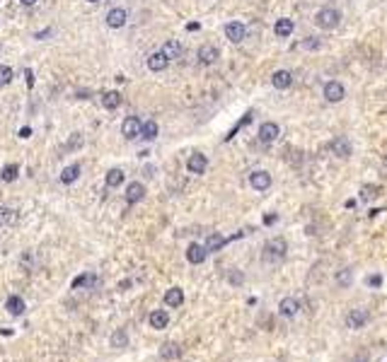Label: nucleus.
Returning a JSON list of instances; mask_svg holds the SVG:
<instances>
[{
    "instance_id": "1",
    "label": "nucleus",
    "mask_w": 387,
    "mask_h": 362,
    "mask_svg": "<svg viewBox=\"0 0 387 362\" xmlns=\"http://www.w3.org/2000/svg\"><path fill=\"white\" fill-rule=\"evenodd\" d=\"M286 253H288V242L281 239V237H273V239H268L267 244H264V249H262V261L276 266V263H281L286 258Z\"/></svg>"
},
{
    "instance_id": "2",
    "label": "nucleus",
    "mask_w": 387,
    "mask_h": 362,
    "mask_svg": "<svg viewBox=\"0 0 387 362\" xmlns=\"http://www.w3.org/2000/svg\"><path fill=\"white\" fill-rule=\"evenodd\" d=\"M341 22V12L336 7H322L315 15V25L320 29H336Z\"/></svg>"
},
{
    "instance_id": "3",
    "label": "nucleus",
    "mask_w": 387,
    "mask_h": 362,
    "mask_svg": "<svg viewBox=\"0 0 387 362\" xmlns=\"http://www.w3.org/2000/svg\"><path fill=\"white\" fill-rule=\"evenodd\" d=\"M249 184H252L254 191L264 194V191L271 189V174H268L267 169H254V171L249 174Z\"/></svg>"
},
{
    "instance_id": "4",
    "label": "nucleus",
    "mask_w": 387,
    "mask_h": 362,
    "mask_svg": "<svg viewBox=\"0 0 387 362\" xmlns=\"http://www.w3.org/2000/svg\"><path fill=\"white\" fill-rule=\"evenodd\" d=\"M368 321H370V314H368V309H351V311L346 314V326H349L351 331L363 329Z\"/></svg>"
},
{
    "instance_id": "5",
    "label": "nucleus",
    "mask_w": 387,
    "mask_h": 362,
    "mask_svg": "<svg viewBox=\"0 0 387 362\" xmlns=\"http://www.w3.org/2000/svg\"><path fill=\"white\" fill-rule=\"evenodd\" d=\"M141 118H136V116H126L123 118V123H121V136L126 140H133L141 136Z\"/></svg>"
},
{
    "instance_id": "6",
    "label": "nucleus",
    "mask_w": 387,
    "mask_h": 362,
    "mask_svg": "<svg viewBox=\"0 0 387 362\" xmlns=\"http://www.w3.org/2000/svg\"><path fill=\"white\" fill-rule=\"evenodd\" d=\"M278 314H281L283 319H296L300 314V302L296 297H283V300L278 302Z\"/></svg>"
},
{
    "instance_id": "7",
    "label": "nucleus",
    "mask_w": 387,
    "mask_h": 362,
    "mask_svg": "<svg viewBox=\"0 0 387 362\" xmlns=\"http://www.w3.org/2000/svg\"><path fill=\"white\" fill-rule=\"evenodd\" d=\"M344 94H346V89H344V84L336 83V80H329L325 84V99H327L329 104H336V102H341L344 99Z\"/></svg>"
},
{
    "instance_id": "8",
    "label": "nucleus",
    "mask_w": 387,
    "mask_h": 362,
    "mask_svg": "<svg viewBox=\"0 0 387 362\" xmlns=\"http://www.w3.org/2000/svg\"><path fill=\"white\" fill-rule=\"evenodd\" d=\"M107 27H112V29H121L123 25H126V20H128V12L123 10V7H114V10H109L107 12Z\"/></svg>"
},
{
    "instance_id": "9",
    "label": "nucleus",
    "mask_w": 387,
    "mask_h": 362,
    "mask_svg": "<svg viewBox=\"0 0 387 362\" xmlns=\"http://www.w3.org/2000/svg\"><path fill=\"white\" fill-rule=\"evenodd\" d=\"M97 285H99V278L94 273H83V276L73 278V282H70L73 290H94Z\"/></svg>"
},
{
    "instance_id": "10",
    "label": "nucleus",
    "mask_w": 387,
    "mask_h": 362,
    "mask_svg": "<svg viewBox=\"0 0 387 362\" xmlns=\"http://www.w3.org/2000/svg\"><path fill=\"white\" fill-rule=\"evenodd\" d=\"M206 256H208V251H206V247L204 244H189L186 247V261L189 263H194V266H199V263H204L206 261Z\"/></svg>"
},
{
    "instance_id": "11",
    "label": "nucleus",
    "mask_w": 387,
    "mask_h": 362,
    "mask_svg": "<svg viewBox=\"0 0 387 362\" xmlns=\"http://www.w3.org/2000/svg\"><path fill=\"white\" fill-rule=\"evenodd\" d=\"M278 136H281V131H278V126H276L273 121H267V123L259 126V140H262L264 145H271Z\"/></svg>"
},
{
    "instance_id": "12",
    "label": "nucleus",
    "mask_w": 387,
    "mask_h": 362,
    "mask_svg": "<svg viewBox=\"0 0 387 362\" xmlns=\"http://www.w3.org/2000/svg\"><path fill=\"white\" fill-rule=\"evenodd\" d=\"M148 324H150V329L162 331V329H167V324H170V314H167L165 309H155V311H150Z\"/></svg>"
},
{
    "instance_id": "13",
    "label": "nucleus",
    "mask_w": 387,
    "mask_h": 362,
    "mask_svg": "<svg viewBox=\"0 0 387 362\" xmlns=\"http://www.w3.org/2000/svg\"><path fill=\"white\" fill-rule=\"evenodd\" d=\"M143 198H146V186H143L141 181L128 184V189H126V203H128V205H136V203H141Z\"/></svg>"
},
{
    "instance_id": "14",
    "label": "nucleus",
    "mask_w": 387,
    "mask_h": 362,
    "mask_svg": "<svg viewBox=\"0 0 387 362\" xmlns=\"http://www.w3.org/2000/svg\"><path fill=\"white\" fill-rule=\"evenodd\" d=\"M225 36H228L233 44H239V41H244L247 29H244L242 22H228V25H225Z\"/></svg>"
},
{
    "instance_id": "15",
    "label": "nucleus",
    "mask_w": 387,
    "mask_h": 362,
    "mask_svg": "<svg viewBox=\"0 0 387 362\" xmlns=\"http://www.w3.org/2000/svg\"><path fill=\"white\" fill-rule=\"evenodd\" d=\"M208 167V160H206V155H201V152H194L189 160H186V169L191 171V174H204Z\"/></svg>"
},
{
    "instance_id": "16",
    "label": "nucleus",
    "mask_w": 387,
    "mask_h": 362,
    "mask_svg": "<svg viewBox=\"0 0 387 362\" xmlns=\"http://www.w3.org/2000/svg\"><path fill=\"white\" fill-rule=\"evenodd\" d=\"M218 58H220V51H218L213 44H204V46L199 49V63H204V65H213Z\"/></svg>"
},
{
    "instance_id": "17",
    "label": "nucleus",
    "mask_w": 387,
    "mask_h": 362,
    "mask_svg": "<svg viewBox=\"0 0 387 362\" xmlns=\"http://www.w3.org/2000/svg\"><path fill=\"white\" fill-rule=\"evenodd\" d=\"M271 84H273L276 89H288V87L293 84V73H291V70H276V73L271 75Z\"/></svg>"
},
{
    "instance_id": "18",
    "label": "nucleus",
    "mask_w": 387,
    "mask_h": 362,
    "mask_svg": "<svg viewBox=\"0 0 387 362\" xmlns=\"http://www.w3.org/2000/svg\"><path fill=\"white\" fill-rule=\"evenodd\" d=\"M167 65H170V58L165 56L162 51H155V54H150L148 56V68L152 70V73H162Z\"/></svg>"
},
{
    "instance_id": "19",
    "label": "nucleus",
    "mask_w": 387,
    "mask_h": 362,
    "mask_svg": "<svg viewBox=\"0 0 387 362\" xmlns=\"http://www.w3.org/2000/svg\"><path fill=\"white\" fill-rule=\"evenodd\" d=\"M331 152L336 155V157H351V142H349V138H336V140H331Z\"/></svg>"
},
{
    "instance_id": "20",
    "label": "nucleus",
    "mask_w": 387,
    "mask_h": 362,
    "mask_svg": "<svg viewBox=\"0 0 387 362\" xmlns=\"http://www.w3.org/2000/svg\"><path fill=\"white\" fill-rule=\"evenodd\" d=\"M5 309L12 314V316H20V314H25V300L20 297V295H10L7 300H5Z\"/></svg>"
},
{
    "instance_id": "21",
    "label": "nucleus",
    "mask_w": 387,
    "mask_h": 362,
    "mask_svg": "<svg viewBox=\"0 0 387 362\" xmlns=\"http://www.w3.org/2000/svg\"><path fill=\"white\" fill-rule=\"evenodd\" d=\"M228 244V237H223V234H218V232H213V234H208V239H206V251L208 253H215V251H220L223 247Z\"/></svg>"
},
{
    "instance_id": "22",
    "label": "nucleus",
    "mask_w": 387,
    "mask_h": 362,
    "mask_svg": "<svg viewBox=\"0 0 387 362\" xmlns=\"http://www.w3.org/2000/svg\"><path fill=\"white\" fill-rule=\"evenodd\" d=\"M165 305L167 306H181L184 305V290L181 287H170L167 292H165Z\"/></svg>"
},
{
    "instance_id": "23",
    "label": "nucleus",
    "mask_w": 387,
    "mask_h": 362,
    "mask_svg": "<svg viewBox=\"0 0 387 362\" xmlns=\"http://www.w3.org/2000/svg\"><path fill=\"white\" fill-rule=\"evenodd\" d=\"M293 29H296V25H293V20H278L276 25H273V34L278 36V39H288L291 34H293Z\"/></svg>"
},
{
    "instance_id": "24",
    "label": "nucleus",
    "mask_w": 387,
    "mask_h": 362,
    "mask_svg": "<svg viewBox=\"0 0 387 362\" xmlns=\"http://www.w3.org/2000/svg\"><path fill=\"white\" fill-rule=\"evenodd\" d=\"M119 104H121V94L117 92V89H109V92H104V94H102V107H104V109L114 111Z\"/></svg>"
},
{
    "instance_id": "25",
    "label": "nucleus",
    "mask_w": 387,
    "mask_h": 362,
    "mask_svg": "<svg viewBox=\"0 0 387 362\" xmlns=\"http://www.w3.org/2000/svg\"><path fill=\"white\" fill-rule=\"evenodd\" d=\"M80 179V165H68L60 171V181L63 184H75Z\"/></svg>"
},
{
    "instance_id": "26",
    "label": "nucleus",
    "mask_w": 387,
    "mask_h": 362,
    "mask_svg": "<svg viewBox=\"0 0 387 362\" xmlns=\"http://www.w3.org/2000/svg\"><path fill=\"white\" fill-rule=\"evenodd\" d=\"M378 194H380V186H375V184H365V186H360V191H358V195H360V200H363V203L375 200Z\"/></svg>"
},
{
    "instance_id": "27",
    "label": "nucleus",
    "mask_w": 387,
    "mask_h": 362,
    "mask_svg": "<svg viewBox=\"0 0 387 362\" xmlns=\"http://www.w3.org/2000/svg\"><path fill=\"white\" fill-rule=\"evenodd\" d=\"M181 355V348H179L177 343H165L162 348H160V358L162 360H175Z\"/></svg>"
},
{
    "instance_id": "28",
    "label": "nucleus",
    "mask_w": 387,
    "mask_h": 362,
    "mask_svg": "<svg viewBox=\"0 0 387 362\" xmlns=\"http://www.w3.org/2000/svg\"><path fill=\"white\" fill-rule=\"evenodd\" d=\"M160 51L170 58V60H175V58L181 56V44H179V41H175V39H170V41H167V44H165Z\"/></svg>"
},
{
    "instance_id": "29",
    "label": "nucleus",
    "mask_w": 387,
    "mask_h": 362,
    "mask_svg": "<svg viewBox=\"0 0 387 362\" xmlns=\"http://www.w3.org/2000/svg\"><path fill=\"white\" fill-rule=\"evenodd\" d=\"M123 179H126V174H123L121 169H109V171H107V186H109V189L121 186V184H123Z\"/></svg>"
},
{
    "instance_id": "30",
    "label": "nucleus",
    "mask_w": 387,
    "mask_h": 362,
    "mask_svg": "<svg viewBox=\"0 0 387 362\" xmlns=\"http://www.w3.org/2000/svg\"><path fill=\"white\" fill-rule=\"evenodd\" d=\"M141 138L143 140H155L157 138V123L150 118V121H143V126H141Z\"/></svg>"
},
{
    "instance_id": "31",
    "label": "nucleus",
    "mask_w": 387,
    "mask_h": 362,
    "mask_svg": "<svg viewBox=\"0 0 387 362\" xmlns=\"http://www.w3.org/2000/svg\"><path fill=\"white\" fill-rule=\"evenodd\" d=\"M336 285L339 287H351V282H354V271L351 268H344V271H339L336 273Z\"/></svg>"
},
{
    "instance_id": "32",
    "label": "nucleus",
    "mask_w": 387,
    "mask_h": 362,
    "mask_svg": "<svg viewBox=\"0 0 387 362\" xmlns=\"http://www.w3.org/2000/svg\"><path fill=\"white\" fill-rule=\"evenodd\" d=\"M17 174H20V167H17V165H5L2 171H0V179H2V181H15Z\"/></svg>"
},
{
    "instance_id": "33",
    "label": "nucleus",
    "mask_w": 387,
    "mask_h": 362,
    "mask_svg": "<svg viewBox=\"0 0 387 362\" xmlns=\"http://www.w3.org/2000/svg\"><path fill=\"white\" fill-rule=\"evenodd\" d=\"M128 345V335H126V331H114L112 334V348H126Z\"/></svg>"
},
{
    "instance_id": "34",
    "label": "nucleus",
    "mask_w": 387,
    "mask_h": 362,
    "mask_svg": "<svg viewBox=\"0 0 387 362\" xmlns=\"http://www.w3.org/2000/svg\"><path fill=\"white\" fill-rule=\"evenodd\" d=\"M12 78H15L12 68H10V65H0V87L10 84V83H12Z\"/></svg>"
},
{
    "instance_id": "35",
    "label": "nucleus",
    "mask_w": 387,
    "mask_h": 362,
    "mask_svg": "<svg viewBox=\"0 0 387 362\" xmlns=\"http://www.w3.org/2000/svg\"><path fill=\"white\" fill-rule=\"evenodd\" d=\"M78 147H83V136H80V133H73V136H70V140L65 142L63 152H70V150H78Z\"/></svg>"
},
{
    "instance_id": "36",
    "label": "nucleus",
    "mask_w": 387,
    "mask_h": 362,
    "mask_svg": "<svg viewBox=\"0 0 387 362\" xmlns=\"http://www.w3.org/2000/svg\"><path fill=\"white\" fill-rule=\"evenodd\" d=\"M322 46V41L317 36H307L305 41H300V49H307V51H317Z\"/></svg>"
},
{
    "instance_id": "37",
    "label": "nucleus",
    "mask_w": 387,
    "mask_h": 362,
    "mask_svg": "<svg viewBox=\"0 0 387 362\" xmlns=\"http://www.w3.org/2000/svg\"><path fill=\"white\" fill-rule=\"evenodd\" d=\"M15 220V210H10V208H0V227L2 224H10Z\"/></svg>"
},
{
    "instance_id": "38",
    "label": "nucleus",
    "mask_w": 387,
    "mask_h": 362,
    "mask_svg": "<svg viewBox=\"0 0 387 362\" xmlns=\"http://www.w3.org/2000/svg\"><path fill=\"white\" fill-rule=\"evenodd\" d=\"M365 282H368L370 287H380V285H383V276H368Z\"/></svg>"
},
{
    "instance_id": "39",
    "label": "nucleus",
    "mask_w": 387,
    "mask_h": 362,
    "mask_svg": "<svg viewBox=\"0 0 387 362\" xmlns=\"http://www.w3.org/2000/svg\"><path fill=\"white\" fill-rule=\"evenodd\" d=\"M230 282H233V285H239V282H244V278H242L239 273H235V271H233V273H230Z\"/></svg>"
},
{
    "instance_id": "40",
    "label": "nucleus",
    "mask_w": 387,
    "mask_h": 362,
    "mask_svg": "<svg viewBox=\"0 0 387 362\" xmlns=\"http://www.w3.org/2000/svg\"><path fill=\"white\" fill-rule=\"evenodd\" d=\"M30 136H31V128H30V126H25V128H20V138H22V140H27V138H30Z\"/></svg>"
},
{
    "instance_id": "41",
    "label": "nucleus",
    "mask_w": 387,
    "mask_h": 362,
    "mask_svg": "<svg viewBox=\"0 0 387 362\" xmlns=\"http://www.w3.org/2000/svg\"><path fill=\"white\" fill-rule=\"evenodd\" d=\"M25 78H27V84H30V87H34V75H31V70H30V68L25 70Z\"/></svg>"
},
{
    "instance_id": "42",
    "label": "nucleus",
    "mask_w": 387,
    "mask_h": 362,
    "mask_svg": "<svg viewBox=\"0 0 387 362\" xmlns=\"http://www.w3.org/2000/svg\"><path fill=\"white\" fill-rule=\"evenodd\" d=\"M276 220H278V215H267V218H264V224H273Z\"/></svg>"
},
{
    "instance_id": "43",
    "label": "nucleus",
    "mask_w": 387,
    "mask_h": 362,
    "mask_svg": "<svg viewBox=\"0 0 387 362\" xmlns=\"http://www.w3.org/2000/svg\"><path fill=\"white\" fill-rule=\"evenodd\" d=\"M201 27V25H199V22H189V25H186V29H189V31H196V29Z\"/></svg>"
},
{
    "instance_id": "44",
    "label": "nucleus",
    "mask_w": 387,
    "mask_h": 362,
    "mask_svg": "<svg viewBox=\"0 0 387 362\" xmlns=\"http://www.w3.org/2000/svg\"><path fill=\"white\" fill-rule=\"evenodd\" d=\"M351 362H368V355H356Z\"/></svg>"
},
{
    "instance_id": "45",
    "label": "nucleus",
    "mask_w": 387,
    "mask_h": 362,
    "mask_svg": "<svg viewBox=\"0 0 387 362\" xmlns=\"http://www.w3.org/2000/svg\"><path fill=\"white\" fill-rule=\"evenodd\" d=\"M20 2H22V5H27V7H31V5H36L39 0H20Z\"/></svg>"
},
{
    "instance_id": "46",
    "label": "nucleus",
    "mask_w": 387,
    "mask_h": 362,
    "mask_svg": "<svg viewBox=\"0 0 387 362\" xmlns=\"http://www.w3.org/2000/svg\"><path fill=\"white\" fill-rule=\"evenodd\" d=\"M88 2H99V0H88Z\"/></svg>"
}]
</instances>
